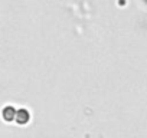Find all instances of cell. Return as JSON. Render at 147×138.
<instances>
[{"mask_svg":"<svg viewBox=\"0 0 147 138\" xmlns=\"http://www.w3.org/2000/svg\"><path fill=\"white\" fill-rule=\"evenodd\" d=\"M16 108L10 104L2 107V109H0V118H2V121L5 122H15V118H16Z\"/></svg>","mask_w":147,"mask_h":138,"instance_id":"obj_1","label":"cell"},{"mask_svg":"<svg viewBox=\"0 0 147 138\" xmlns=\"http://www.w3.org/2000/svg\"><path fill=\"white\" fill-rule=\"evenodd\" d=\"M30 118H32V115H30V111H29L28 108H19V109L16 111L15 122H16L18 125L23 127V125H28V124L30 122Z\"/></svg>","mask_w":147,"mask_h":138,"instance_id":"obj_2","label":"cell"}]
</instances>
